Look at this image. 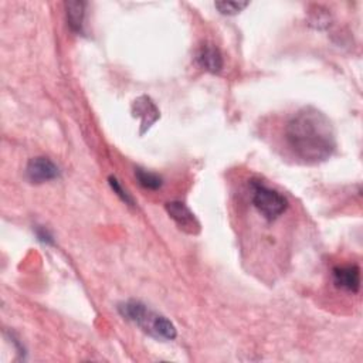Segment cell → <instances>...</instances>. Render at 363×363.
Returning <instances> with one entry per match:
<instances>
[{
	"label": "cell",
	"mask_w": 363,
	"mask_h": 363,
	"mask_svg": "<svg viewBox=\"0 0 363 363\" xmlns=\"http://www.w3.org/2000/svg\"><path fill=\"white\" fill-rule=\"evenodd\" d=\"M332 277L335 285L343 291L354 294L360 289V269L354 264L335 267Z\"/></svg>",
	"instance_id": "obj_7"
},
{
	"label": "cell",
	"mask_w": 363,
	"mask_h": 363,
	"mask_svg": "<svg viewBox=\"0 0 363 363\" xmlns=\"http://www.w3.org/2000/svg\"><path fill=\"white\" fill-rule=\"evenodd\" d=\"M85 3L84 1H67L65 3V14H67V23L68 27L79 34L84 30V18H85Z\"/></svg>",
	"instance_id": "obj_9"
},
{
	"label": "cell",
	"mask_w": 363,
	"mask_h": 363,
	"mask_svg": "<svg viewBox=\"0 0 363 363\" xmlns=\"http://www.w3.org/2000/svg\"><path fill=\"white\" fill-rule=\"evenodd\" d=\"M250 3L248 1H216V9L225 16H234L242 11Z\"/></svg>",
	"instance_id": "obj_11"
},
{
	"label": "cell",
	"mask_w": 363,
	"mask_h": 363,
	"mask_svg": "<svg viewBox=\"0 0 363 363\" xmlns=\"http://www.w3.org/2000/svg\"><path fill=\"white\" fill-rule=\"evenodd\" d=\"M132 113L133 116H138L140 119V135L145 133L160 118L157 106L146 95H142L135 99L132 105Z\"/></svg>",
	"instance_id": "obj_6"
},
{
	"label": "cell",
	"mask_w": 363,
	"mask_h": 363,
	"mask_svg": "<svg viewBox=\"0 0 363 363\" xmlns=\"http://www.w3.org/2000/svg\"><path fill=\"white\" fill-rule=\"evenodd\" d=\"M196 60L204 71L211 74H218L224 64L220 50L210 43H204L203 45H200L196 54Z\"/></svg>",
	"instance_id": "obj_8"
},
{
	"label": "cell",
	"mask_w": 363,
	"mask_h": 363,
	"mask_svg": "<svg viewBox=\"0 0 363 363\" xmlns=\"http://www.w3.org/2000/svg\"><path fill=\"white\" fill-rule=\"evenodd\" d=\"M108 183H109L111 189L113 190V193H115L125 204H129V206H133V204H135L132 196L121 186L119 180H118L115 176H109V177H108Z\"/></svg>",
	"instance_id": "obj_12"
},
{
	"label": "cell",
	"mask_w": 363,
	"mask_h": 363,
	"mask_svg": "<svg viewBox=\"0 0 363 363\" xmlns=\"http://www.w3.org/2000/svg\"><path fill=\"white\" fill-rule=\"evenodd\" d=\"M118 311L125 319L135 322L143 332L156 339L173 340L177 336L174 325L166 316L149 309L139 301L122 302L118 305Z\"/></svg>",
	"instance_id": "obj_2"
},
{
	"label": "cell",
	"mask_w": 363,
	"mask_h": 363,
	"mask_svg": "<svg viewBox=\"0 0 363 363\" xmlns=\"http://www.w3.org/2000/svg\"><path fill=\"white\" fill-rule=\"evenodd\" d=\"M169 217L177 224L180 230L187 234H197L200 231V223L197 221L193 211L182 201H169L164 206Z\"/></svg>",
	"instance_id": "obj_5"
},
{
	"label": "cell",
	"mask_w": 363,
	"mask_h": 363,
	"mask_svg": "<svg viewBox=\"0 0 363 363\" xmlns=\"http://www.w3.org/2000/svg\"><path fill=\"white\" fill-rule=\"evenodd\" d=\"M26 176L31 183L41 184L60 177V169L51 159L38 156L28 160L26 166Z\"/></svg>",
	"instance_id": "obj_4"
},
{
	"label": "cell",
	"mask_w": 363,
	"mask_h": 363,
	"mask_svg": "<svg viewBox=\"0 0 363 363\" xmlns=\"http://www.w3.org/2000/svg\"><path fill=\"white\" fill-rule=\"evenodd\" d=\"M250 186L252 191L251 200L254 207L268 221L278 218L288 208L286 197L278 190L271 189L258 180H252Z\"/></svg>",
	"instance_id": "obj_3"
},
{
	"label": "cell",
	"mask_w": 363,
	"mask_h": 363,
	"mask_svg": "<svg viewBox=\"0 0 363 363\" xmlns=\"http://www.w3.org/2000/svg\"><path fill=\"white\" fill-rule=\"evenodd\" d=\"M35 235L38 238V241H41L43 244H47V245H52L54 244V237L52 234L43 225H37L35 227Z\"/></svg>",
	"instance_id": "obj_13"
},
{
	"label": "cell",
	"mask_w": 363,
	"mask_h": 363,
	"mask_svg": "<svg viewBox=\"0 0 363 363\" xmlns=\"http://www.w3.org/2000/svg\"><path fill=\"white\" fill-rule=\"evenodd\" d=\"M285 139L295 156L308 164L325 162L336 149L332 122L313 106L294 113L285 126Z\"/></svg>",
	"instance_id": "obj_1"
},
{
	"label": "cell",
	"mask_w": 363,
	"mask_h": 363,
	"mask_svg": "<svg viewBox=\"0 0 363 363\" xmlns=\"http://www.w3.org/2000/svg\"><path fill=\"white\" fill-rule=\"evenodd\" d=\"M135 177H136L138 183L143 189H147V190H157L163 184V179L159 174H156L153 172H149V170H145L142 167L135 169Z\"/></svg>",
	"instance_id": "obj_10"
}]
</instances>
